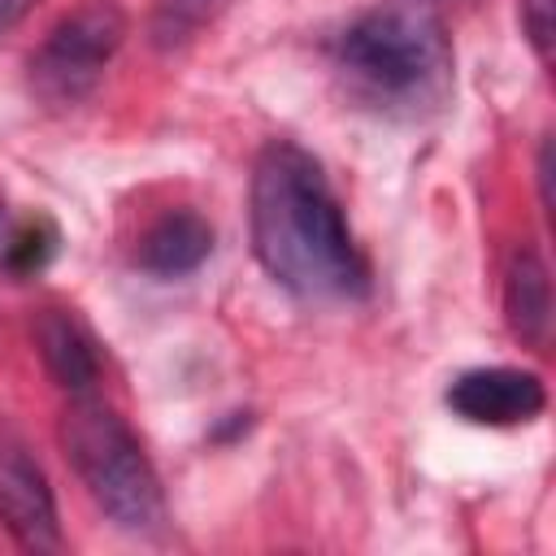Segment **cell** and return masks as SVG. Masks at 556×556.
Returning a JSON list of instances; mask_svg holds the SVG:
<instances>
[{
	"instance_id": "cell-14",
	"label": "cell",
	"mask_w": 556,
	"mask_h": 556,
	"mask_svg": "<svg viewBox=\"0 0 556 556\" xmlns=\"http://www.w3.org/2000/svg\"><path fill=\"white\" fill-rule=\"evenodd\" d=\"M9 230H13V222H9V213H4V200H0V256H4V243H9Z\"/></svg>"
},
{
	"instance_id": "cell-13",
	"label": "cell",
	"mask_w": 556,
	"mask_h": 556,
	"mask_svg": "<svg viewBox=\"0 0 556 556\" xmlns=\"http://www.w3.org/2000/svg\"><path fill=\"white\" fill-rule=\"evenodd\" d=\"M539 191H543V208L552 213V143L539 148Z\"/></svg>"
},
{
	"instance_id": "cell-8",
	"label": "cell",
	"mask_w": 556,
	"mask_h": 556,
	"mask_svg": "<svg viewBox=\"0 0 556 556\" xmlns=\"http://www.w3.org/2000/svg\"><path fill=\"white\" fill-rule=\"evenodd\" d=\"M504 317L521 343H543L552 326V278L534 248H517L504 269Z\"/></svg>"
},
{
	"instance_id": "cell-11",
	"label": "cell",
	"mask_w": 556,
	"mask_h": 556,
	"mask_svg": "<svg viewBox=\"0 0 556 556\" xmlns=\"http://www.w3.org/2000/svg\"><path fill=\"white\" fill-rule=\"evenodd\" d=\"M521 26L539 61L552 56V30H556V0H521Z\"/></svg>"
},
{
	"instance_id": "cell-6",
	"label": "cell",
	"mask_w": 556,
	"mask_h": 556,
	"mask_svg": "<svg viewBox=\"0 0 556 556\" xmlns=\"http://www.w3.org/2000/svg\"><path fill=\"white\" fill-rule=\"evenodd\" d=\"M447 408L465 417L469 426H526L547 408V391L539 374L513 369V365H491V369H465L447 387Z\"/></svg>"
},
{
	"instance_id": "cell-5",
	"label": "cell",
	"mask_w": 556,
	"mask_h": 556,
	"mask_svg": "<svg viewBox=\"0 0 556 556\" xmlns=\"http://www.w3.org/2000/svg\"><path fill=\"white\" fill-rule=\"evenodd\" d=\"M0 521L30 552H56L61 547L52 486H48L39 460L26 452V443L4 434V430H0Z\"/></svg>"
},
{
	"instance_id": "cell-7",
	"label": "cell",
	"mask_w": 556,
	"mask_h": 556,
	"mask_svg": "<svg viewBox=\"0 0 556 556\" xmlns=\"http://www.w3.org/2000/svg\"><path fill=\"white\" fill-rule=\"evenodd\" d=\"M208 252H213V226L195 208H169L139 235L135 261L156 278H182L200 269Z\"/></svg>"
},
{
	"instance_id": "cell-1",
	"label": "cell",
	"mask_w": 556,
	"mask_h": 556,
	"mask_svg": "<svg viewBox=\"0 0 556 556\" xmlns=\"http://www.w3.org/2000/svg\"><path fill=\"white\" fill-rule=\"evenodd\" d=\"M252 252L300 300H356L369 287L330 178L291 139H274L252 165Z\"/></svg>"
},
{
	"instance_id": "cell-2",
	"label": "cell",
	"mask_w": 556,
	"mask_h": 556,
	"mask_svg": "<svg viewBox=\"0 0 556 556\" xmlns=\"http://www.w3.org/2000/svg\"><path fill=\"white\" fill-rule=\"evenodd\" d=\"M343 78L374 104H434L452 83V43L426 0H382L334 43Z\"/></svg>"
},
{
	"instance_id": "cell-10",
	"label": "cell",
	"mask_w": 556,
	"mask_h": 556,
	"mask_svg": "<svg viewBox=\"0 0 556 556\" xmlns=\"http://www.w3.org/2000/svg\"><path fill=\"white\" fill-rule=\"evenodd\" d=\"M52 248H56V230L48 222H39V217L35 222H13L0 265L13 269V274H30L52 256Z\"/></svg>"
},
{
	"instance_id": "cell-3",
	"label": "cell",
	"mask_w": 556,
	"mask_h": 556,
	"mask_svg": "<svg viewBox=\"0 0 556 556\" xmlns=\"http://www.w3.org/2000/svg\"><path fill=\"white\" fill-rule=\"evenodd\" d=\"M61 447L109 521L130 534H148L165 521L161 478L130 426L104 400H91L87 391L74 395L61 417Z\"/></svg>"
},
{
	"instance_id": "cell-4",
	"label": "cell",
	"mask_w": 556,
	"mask_h": 556,
	"mask_svg": "<svg viewBox=\"0 0 556 556\" xmlns=\"http://www.w3.org/2000/svg\"><path fill=\"white\" fill-rule=\"evenodd\" d=\"M126 39V13L113 0H91L61 17L30 56V91L43 104L70 109L87 100Z\"/></svg>"
},
{
	"instance_id": "cell-12",
	"label": "cell",
	"mask_w": 556,
	"mask_h": 556,
	"mask_svg": "<svg viewBox=\"0 0 556 556\" xmlns=\"http://www.w3.org/2000/svg\"><path fill=\"white\" fill-rule=\"evenodd\" d=\"M35 4H39V0H0V35H9Z\"/></svg>"
},
{
	"instance_id": "cell-9",
	"label": "cell",
	"mask_w": 556,
	"mask_h": 556,
	"mask_svg": "<svg viewBox=\"0 0 556 556\" xmlns=\"http://www.w3.org/2000/svg\"><path fill=\"white\" fill-rule=\"evenodd\" d=\"M35 339H39V356H43L48 374L65 391H74V395L91 391V382L100 378V356H96V343L74 313L48 308L35 326Z\"/></svg>"
}]
</instances>
